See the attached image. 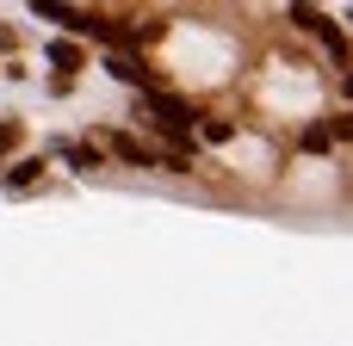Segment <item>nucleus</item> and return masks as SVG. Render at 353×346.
<instances>
[{
  "mask_svg": "<svg viewBox=\"0 0 353 346\" xmlns=\"http://www.w3.org/2000/svg\"><path fill=\"white\" fill-rule=\"evenodd\" d=\"M168 56H174V68H180L186 80H223V68H230V43H223L217 31H199V25H186V31L168 43Z\"/></svg>",
  "mask_w": 353,
  "mask_h": 346,
  "instance_id": "nucleus-1",
  "label": "nucleus"
},
{
  "mask_svg": "<svg viewBox=\"0 0 353 346\" xmlns=\"http://www.w3.org/2000/svg\"><path fill=\"white\" fill-rule=\"evenodd\" d=\"M267 105H279V111H310V105H316V80H304V74L292 68V80H273V87H267Z\"/></svg>",
  "mask_w": 353,
  "mask_h": 346,
  "instance_id": "nucleus-2",
  "label": "nucleus"
}]
</instances>
